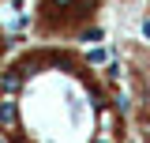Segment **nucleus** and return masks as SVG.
<instances>
[{"mask_svg":"<svg viewBox=\"0 0 150 143\" xmlns=\"http://www.w3.org/2000/svg\"><path fill=\"white\" fill-rule=\"evenodd\" d=\"M0 143H4V139H0Z\"/></svg>","mask_w":150,"mask_h":143,"instance_id":"6","label":"nucleus"},{"mask_svg":"<svg viewBox=\"0 0 150 143\" xmlns=\"http://www.w3.org/2000/svg\"><path fill=\"white\" fill-rule=\"evenodd\" d=\"M23 79H26L23 68H8L0 75V94H19V90H23Z\"/></svg>","mask_w":150,"mask_h":143,"instance_id":"2","label":"nucleus"},{"mask_svg":"<svg viewBox=\"0 0 150 143\" xmlns=\"http://www.w3.org/2000/svg\"><path fill=\"white\" fill-rule=\"evenodd\" d=\"M0 45H4V41H0Z\"/></svg>","mask_w":150,"mask_h":143,"instance_id":"5","label":"nucleus"},{"mask_svg":"<svg viewBox=\"0 0 150 143\" xmlns=\"http://www.w3.org/2000/svg\"><path fill=\"white\" fill-rule=\"evenodd\" d=\"M105 60H109V49H90V53H86V64H94V68L105 64Z\"/></svg>","mask_w":150,"mask_h":143,"instance_id":"3","label":"nucleus"},{"mask_svg":"<svg viewBox=\"0 0 150 143\" xmlns=\"http://www.w3.org/2000/svg\"><path fill=\"white\" fill-rule=\"evenodd\" d=\"M143 38H150V19H146V23H143Z\"/></svg>","mask_w":150,"mask_h":143,"instance_id":"4","label":"nucleus"},{"mask_svg":"<svg viewBox=\"0 0 150 143\" xmlns=\"http://www.w3.org/2000/svg\"><path fill=\"white\" fill-rule=\"evenodd\" d=\"M19 121V102H15V94H0V128L8 132V128H15Z\"/></svg>","mask_w":150,"mask_h":143,"instance_id":"1","label":"nucleus"}]
</instances>
